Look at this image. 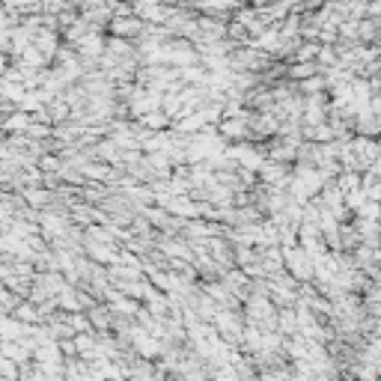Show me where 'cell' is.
Listing matches in <instances>:
<instances>
[{"label": "cell", "mask_w": 381, "mask_h": 381, "mask_svg": "<svg viewBox=\"0 0 381 381\" xmlns=\"http://www.w3.org/2000/svg\"><path fill=\"white\" fill-rule=\"evenodd\" d=\"M30 114L27 110H21V107H15L13 114H9L3 122H0V128H3V134H24L27 131V126H30Z\"/></svg>", "instance_id": "1"}]
</instances>
